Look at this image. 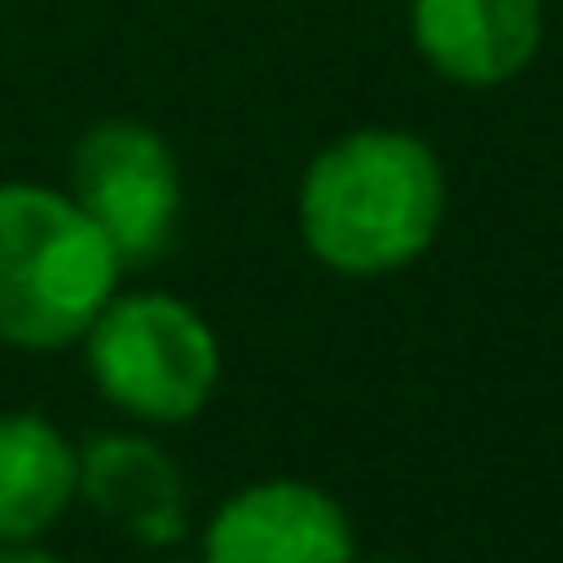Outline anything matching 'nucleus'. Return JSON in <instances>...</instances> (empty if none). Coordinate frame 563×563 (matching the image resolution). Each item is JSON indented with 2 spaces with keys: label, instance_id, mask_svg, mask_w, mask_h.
<instances>
[{
  "label": "nucleus",
  "instance_id": "nucleus-1",
  "mask_svg": "<svg viewBox=\"0 0 563 563\" xmlns=\"http://www.w3.org/2000/svg\"><path fill=\"white\" fill-rule=\"evenodd\" d=\"M448 216V177L426 139L354 128L327 144L299 188V232L338 276H393L415 265Z\"/></svg>",
  "mask_w": 563,
  "mask_h": 563
},
{
  "label": "nucleus",
  "instance_id": "nucleus-2",
  "mask_svg": "<svg viewBox=\"0 0 563 563\" xmlns=\"http://www.w3.org/2000/svg\"><path fill=\"white\" fill-rule=\"evenodd\" d=\"M117 254L67 188L0 183V343L51 354L84 343L117 294Z\"/></svg>",
  "mask_w": 563,
  "mask_h": 563
},
{
  "label": "nucleus",
  "instance_id": "nucleus-3",
  "mask_svg": "<svg viewBox=\"0 0 563 563\" xmlns=\"http://www.w3.org/2000/svg\"><path fill=\"white\" fill-rule=\"evenodd\" d=\"M84 349L106 404L144 426H183L221 387V343L210 321L172 294H111L84 332Z\"/></svg>",
  "mask_w": 563,
  "mask_h": 563
},
{
  "label": "nucleus",
  "instance_id": "nucleus-4",
  "mask_svg": "<svg viewBox=\"0 0 563 563\" xmlns=\"http://www.w3.org/2000/svg\"><path fill=\"white\" fill-rule=\"evenodd\" d=\"M73 205L100 227L122 271L155 265L183 216V177L172 144L144 122H100L78 139L67 166Z\"/></svg>",
  "mask_w": 563,
  "mask_h": 563
},
{
  "label": "nucleus",
  "instance_id": "nucleus-5",
  "mask_svg": "<svg viewBox=\"0 0 563 563\" xmlns=\"http://www.w3.org/2000/svg\"><path fill=\"white\" fill-rule=\"evenodd\" d=\"M199 563H354V525L310 481H254L216 508Z\"/></svg>",
  "mask_w": 563,
  "mask_h": 563
},
{
  "label": "nucleus",
  "instance_id": "nucleus-6",
  "mask_svg": "<svg viewBox=\"0 0 563 563\" xmlns=\"http://www.w3.org/2000/svg\"><path fill=\"white\" fill-rule=\"evenodd\" d=\"M541 0H409V34L431 73L459 89H497L541 51Z\"/></svg>",
  "mask_w": 563,
  "mask_h": 563
},
{
  "label": "nucleus",
  "instance_id": "nucleus-7",
  "mask_svg": "<svg viewBox=\"0 0 563 563\" xmlns=\"http://www.w3.org/2000/svg\"><path fill=\"white\" fill-rule=\"evenodd\" d=\"M78 492L100 519L144 547H172L188 530V481L177 459L128 431H100L78 453Z\"/></svg>",
  "mask_w": 563,
  "mask_h": 563
},
{
  "label": "nucleus",
  "instance_id": "nucleus-8",
  "mask_svg": "<svg viewBox=\"0 0 563 563\" xmlns=\"http://www.w3.org/2000/svg\"><path fill=\"white\" fill-rule=\"evenodd\" d=\"M78 497V448L45 415H0V547L45 536Z\"/></svg>",
  "mask_w": 563,
  "mask_h": 563
},
{
  "label": "nucleus",
  "instance_id": "nucleus-9",
  "mask_svg": "<svg viewBox=\"0 0 563 563\" xmlns=\"http://www.w3.org/2000/svg\"><path fill=\"white\" fill-rule=\"evenodd\" d=\"M0 563H62L56 552H40V547H0Z\"/></svg>",
  "mask_w": 563,
  "mask_h": 563
},
{
  "label": "nucleus",
  "instance_id": "nucleus-10",
  "mask_svg": "<svg viewBox=\"0 0 563 563\" xmlns=\"http://www.w3.org/2000/svg\"><path fill=\"white\" fill-rule=\"evenodd\" d=\"M376 563H404V558H376Z\"/></svg>",
  "mask_w": 563,
  "mask_h": 563
}]
</instances>
